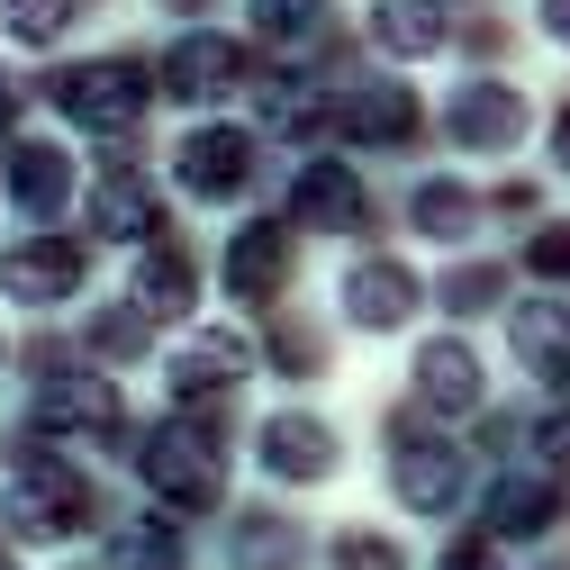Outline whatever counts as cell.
I'll use <instances>...</instances> for the list:
<instances>
[{
    "label": "cell",
    "instance_id": "obj_1",
    "mask_svg": "<svg viewBox=\"0 0 570 570\" xmlns=\"http://www.w3.org/2000/svg\"><path fill=\"white\" fill-rule=\"evenodd\" d=\"M0 517H10V534L19 543H73L91 517H100V498H91V480L73 471V462H55V453H19L10 462V498H0Z\"/></svg>",
    "mask_w": 570,
    "mask_h": 570
},
{
    "label": "cell",
    "instance_id": "obj_2",
    "mask_svg": "<svg viewBox=\"0 0 570 570\" xmlns=\"http://www.w3.org/2000/svg\"><path fill=\"white\" fill-rule=\"evenodd\" d=\"M46 100L91 127V136H127L136 118H146V73H136L127 55H91V63H63V73L46 82Z\"/></svg>",
    "mask_w": 570,
    "mask_h": 570
},
{
    "label": "cell",
    "instance_id": "obj_3",
    "mask_svg": "<svg viewBox=\"0 0 570 570\" xmlns=\"http://www.w3.org/2000/svg\"><path fill=\"white\" fill-rule=\"evenodd\" d=\"M335 308H344V326H353V335H399V326L425 308V281H416L399 254H363V263H344Z\"/></svg>",
    "mask_w": 570,
    "mask_h": 570
},
{
    "label": "cell",
    "instance_id": "obj_4",
    "mask_svg": "<svg viewBox=\"0 0 570 570\" xmlns=\"http://www.w3.org/2000/svg\"><path fill=\"white\" fill-rule=\"evenodd\" d=\"M37 425H55V435H73V444L127 453V399H118L100 372H55V381L37 390Z\"/></svg>",
    "mask_w": 570,
    "mask_h": 570
},
{
    "label": "cell",
    "instance_id": "obj_5",
    "mask_svg": "<svg viewBox=\"0 0 570 570\" xmlns=\"http://www.w3.org/2000/svg\"><path fill=\"white\" fill-rule=\"evenodd\" d=\"M82 281H91V254L73 236H28L0 254V299H19V308H63V299H82Z\"/></svg>",
    "mask_w": 570,
    "mask_h": 570
},
{
    "label": "cell",
    "instance_id": "obj_6",
    "mask_svg": "<svg viewBox=\"0 0 570 570\" xmlns=\"http://www.w3.org/2000/svg\"><path fill=\"white\" fill-rule=\"evenodd\" d=\"M136 471H146L173 508H218V489H227V462L208 435H190V425H164V435L136 444Z\"/></svg>",
    "mask_w": 570,
    "mask_h": 570
},
{
    "label": "cell",
    "instance_id": "obj_7",
    "mask_svg": "<svg viewBox=\"0 0 570 570\" xmlns=\"http://www.w3.org/2000/svg\"><path fill=\"white\" fill-rule=\"evenodd\" d=\"M254 173H263V155H254L245 127H190V136H181V164H173V181H181L190 199H208V208L245 199Z\"/></svg>",
    "mask_w": 570,
    "mask_h": 570
},
{
    "label": "cell",
    "instance_id": "obj_8",
    "mask_svg": "<svg viewBox=\"0 0 570 570\" xmlns=\"http://www.w3.org/2000/svg\"><path fill=\"white\" fill-rule=\"evenodd\" d=\"M263 471L291 480V489H317V480L344 471V435H335L326 416H308V407H281V416L263 425Z\"/></svg>",
    "mask_w": 570,
    "mask_h": 570
},
{
    "label": "cell",
    "instance_id": "obj_9",
    "mask_svg": "<svg viewBox=\"0 0 570 570\" xmlns=\"http://www.w3.org/2000/svg\"><path fill=\"white\" fill-rule=\"evenodd\" d=\"M335 127L353 136V146L390 155V146H416V127H425V100H416L407 82H353V91L335 100Z\"/></svg>",
    "mask_w": 570,
    "mask_h": 570
},
{
    "label": "cell",
    "instance_id": "obj_10",
    "mask_svg": "<svg viewBox=\"0 0 570 570\" xmlns=\"http://www.w3.org/2000/svg\"><path fill=\"white\" fill-rule=\"evenodd\" d=\"M236 82H245V46H236L227 28H199V37H181V46L164 55V91H173V100H190V109L227 100Z\"/></svg>",
    "mask_w": 570,
    "mask_h": 570
},
{
    "label": "cell",
    "instance_id": "obj_11",
    "mask_svg": "<svg viewBox=\"0 0 570 570\" xmlns=\"http://www.w3.org/2000/svg\"><path fill=\"white\" fill-rule=\"evenodd\" d=\"M416 399L425 407H444V416H462V407H480L489 399V381H480V353L462 344V335H435V344H416Z\"/></svg>",
    "mask_w": 570,
    "mask_h": 570
},
{
    "label": "cell",
    "instance_id": "obj_12",
    "mask_svg": "<svg viewBox=\"0 0 570 570\" xmlns=\"http://www.w3.org/2000/svg\"><path fill=\"white\" fill-rule=\"evenodd\" d=\"M91 218H100V236H118V245H155L164 236V199H155V181L146 173H100L91 181Z\"/></svg>",
    "mask_w": 570,
    "mask_h": 570
},
{
    "label": "cell",
    "instance_id": "obj_13",
    "mask_svg": "<svg viewBox=\"0 0 570 570\" xmlns=\"http://www.w3.org/2000/svg\"><path fill=\"white\" fill-rule=\"evenodd\" d=\"M390 498H399V508H416V517H453V508H462V462H453L444 444H399Z\"/></svg>",
    "mask_w": 570,
    "mask_h": 570
},
{
    "label": "cell",
    "instance_id": "obj_14",
    "mask_svg": "<svg viewBox=\"0 0 570 570\" xmlns=\"http://www.w3.org/2000/svg\"><path fill=\"white\" fill-rule=\"evenodd\" d=\"M254 372V353H245V335H227V326H208V335H190L181 353H173V390L181 399H218V390H236Z\"/></svg>",
    "mask_w": 570,
    "mask_h": 570
},
{
    "label": "cell",
    "instance_id": "obj_15",
    "mask_svg": "<svg viewBox=\"0 0 570 570\" xmlns=\"http://www.w3.org/2000/svg\"><path fill=\"white\" fill-rule=\"evenodd\" d=\"M508 344H517V363L534 381H570V299H525Z\"/></svg>",
    "mask_w": 570,
    "mask_h": 570
},
{
    "label": "cell",
    "instance_id": "obj_16",
    "mask_svg": "<svg viewBox=\"0 0 570 570\" xmlns=\"http://www.w3.org/2000/svg\"><path fill=\"white\" fill-rule=\"evenodd\" d=\"M136 308L146 317H190L199 308V254L190 245H155L136 263Z\"/></svg>",
    "mask_w": 570,
    "mask_h": 570
},
{
    "label": "cell",
    "instance_id": "obj_17",
    "mask_svg": "<svg viewBox=\"0 0 570 570\" xmlns=\"http://www.w3.org/2000/svg\"><path fill=\"white\" fill-rule=\"evenodd\" d=\"M291 227H363V181L344 164H308L291 190Z\"/></svg>",
    "mask_w": 570,
    "mask_h": 570
},
{
    "label": "cell",
    "instance_id": "obj_18",
    "mask_svg": "<svg viewBox=\"0 0 570 570\" xmlns=\"http://www.w3.org/2000/svg\"><path fill=\"white\" fill-rule=\"evenodd\" d=\"M453 136H462V146H517V136H525L517 82H471L462 109H453Z\"/></svg>",
    "mask_w": 570,
    "mask_h": 570
},
{
    "label": "cell",
    "instance_id": "obj_19",
    "mask_svg": "<svg viewBox=\"0 0 570 570\" xmlns=\"http://www.w3.org/2000/svg\"><path fill=\"white\" fill-rule=\"evenodd\" d=\"M281 281H291V236L245 227V236L227 245V299H272Z\"/></svg>",
    "mask_w": 570,
    "mask_h": 570
},
{
    "label": "cell",
    "instance_id": "obj_20",
    "mask_svg": "<svg viewBox=\"0 0 570 570\" xmlns=\"http://www.w3.org/2000/svg\"><path fill=\"white\" fill-rule=\"evenodd\" d=\"M552 517H561V480H552V471H534V480L517 471V480L489 489V525H498V534H543Z\"/></svg>",
    "mask_w": 570,
    "mask_h": 570
},
{
    "label": "cell",
    "instance_id": "obj_21",
    "mask_svg": "<svg viewBox=\"0 0 570 570\" xmlns=\"http://www.w3.org/2000/svg\"><path fill=\"white\" fill-rule=\"evenodd\" d=\"M407 218H416V236H435V245H462V236L480 227V190H471V181H416Z\"/></svg>",
    "mask_w": 570,
    "mask_h": 570
},
{
    "label": "cell",
    "instance_id": "obj_22",
    "mask_svg": "<svg viewBox=\"0 0 570 570\" xmlns=\"http://www.w3.org/2000/svg\"><path fill=\"white\" fill-rule=\"evenodd\" d=\"M372 46H390V55H444V10H435V0H372Z\"/></svg>",
    "mask_w": 570,
    "mask_h": 570
},
{
    "label": "cell",
    "instance_id": "obj_23",
    "mask_svg": "<svg viewBox=\"0 0 570 570\" xmlns=\"http://www.w3.org/2000/svg\"><path fill=\"white\" fill-rule=\"evenodd\" d=\"M0 28H10V46H55V37L82 28V0H10Z\"/></svg>",
    "mask_w": 570,
    "mask_h": 570
},
{
    "label": "cell",
    "instance_id": "obj_24",
    "mask_svg": "<svg viewBox=\"0 0 570 570\" xmlns=\"http://www.w3.org/2000/svg\"><path fill=\"white\" fill-rule=\"evenodd\" d=\"M63 190H73V164H63L55 146H19V199H28V218H55Z\"/></svg>",
    "mask_w": 570,
    "mask_h": 570
},
{
    "label": "cell",
    "instance_id": "obj_25",
    "mask_svg": "<svg viewBox=\"0 0 570 570\" xmlns=\"http://www.w3.org/2000/svg\"><path fill=\"white\" fill-rule=\"evenodd\" d=\"M109 561H118V570H181V543H173L155 517H127L118 543H109Z\"/></svg>",
    "mask_w": 570,
    "mask_h": 570
},
{
    "label": "cell",
    "instance_id": "obj_26",
    "mask_svg": "<svg viewBox=\"0 0 570 570\" xmlns=\"http://www.w3.org/2000/svg\"><path fill=\"white\" fill-rule=\"evenodd\" d=\"M335 570H407V543L381 525H344L335 534Z\"/></svg>",
    "mask_w": 570,
    "mask_h": 570
},
{
    "label": "cell",
    "instance_id": "obj_27",
    "mask_svg": "<svg viewBox=\"0 0 570 570\" xmlns=\"http://www.w3.org/2000/svg\"><path fill=\"white\" fill-rule=\"evenodd\" d=\"M263 118H272L281 136H299V127H317V91H308L299 73H281V91H263Z\"/></svg>",
    "mask_w": 570,
    "mask_h": 570
},
{
    "label": "cell",
    "instance_id": "obj_28",
    "mask_svg": "<svg viewBox=\"0 0 570 570\" xmlns=\"http://www.w3.org/2000/svg\"><path fill=\"white\" fill-rule=\"evenodd\" d=\"M254 28L263 37H308L317 28V0H254Z\"/></svg>",
    "mask_w": 570,
    "mask_h": 570
},
{
    "label": "cell",
    "instance_id": "obj_29",
    "mask_svg": "<svg viewBox=\"0 0 570 570\" xmlns=\"http://www.w3.org/2000/svg\"><path fill=\"white\" fill-rule=\"evenodd\" d=\"M444 291H453L444 308H462V317H480V308L498 299V272H480V263H471V272H453V281H444Z\"/></svg>",
    "mask_w": 570,
    "mask_h": 570
},
{
    "label": "cell",
    "instance_id": "obj_30",
    "mask_svg": "<svg viewBox=\"0 0 570 570\" xmlns=\"http://www.w3.org/2000/svg\"><path fill=\"white\" fill-rule=\"evenodd\" d=\"M534 444H543V471L570 480V416H543V425H534Z\"/></svg>",
    "mask_w": 570,
    "mask_h": 570
},
{
    "label": "cell",
    "instance_id": "obj_31",
    "mask_svg": "<svg viewBox=\"0 0 570 570\" xmlns=\"http://www.w3.org/2000/svg\"><path fill=\"white\" fill-rule=\"evenodd\" d=\"M534 272L543 281H570V227H543L534 236Z\"/></svg>",
    "mask_w": 570,
    "mask_h": 570
},
{
    "label": "cell",
    "instance_id": "obj_32",
    "mask_svg": "<svg viewBox=\"0 0 570 570\" xmlns=\"http://www.w3.org/2000/svg\"><path fill=\"white\" fill-rule=\"evenodd\" d=\"M435 570H498V552H489V534H462V543H453Z\"/></svg>",
    "mask_w": 570,
    "mask_h": 570
},
{
    "label": "cell",
    "instance_id": "obj_33",
    "mask_svg": "<svg viewBox=\"0 0 570 570\" xmlns=\"http://www.w3.org/2000/svg\"><path fill=\"white\" fill-rule=\"evenodd\" d=\"M552 164H561V173H570V100H561V109H552Z\"/></svg>",
    "mask_w": 570,
    "mask_h": 570
},
{
    "label": "cell",
    "instance_id": "obj_34",
    "mask_svg": "<svg viewBox=\"0 0 570 570\" xmlns=\"http://www.w3.org/2000/svg\"><path fill=\"white\" fill-rule=\"evenodd\" d=\"M543 37H561V46H570V0H543Z\"/></svg>",
    "mask_w": 570,
    "mask_h": 570
},
{
    "label": "cell",
    "instance_id": "obj_35",
    "mask_svg": "<svg viewBox=\"0 0 570 570\" xmlns=\"http://www.w3.org/2000/svg\"><path fill=\"white\" fill-rule=\"evenodd\" d=\"M10 109H19V100H10V91H0V127H10Z\"/></svg>",
    "mask_w": 570,
    "mask_h": 570
},
{
    "label": "cell",
    "instance_id": "obj_36",
    "mask_svg": "<svg viewBox=\"0 0 570 570\" xmlns=\"http://www.w3.org/2000/svg\"><path fill=\"white\" fill-rule=\"evenodd\" d=\"M0 353H10V344H0Z\"/></svg>",
    "mask_w": 570,
    "mask_h": 570
}]
</instances>
